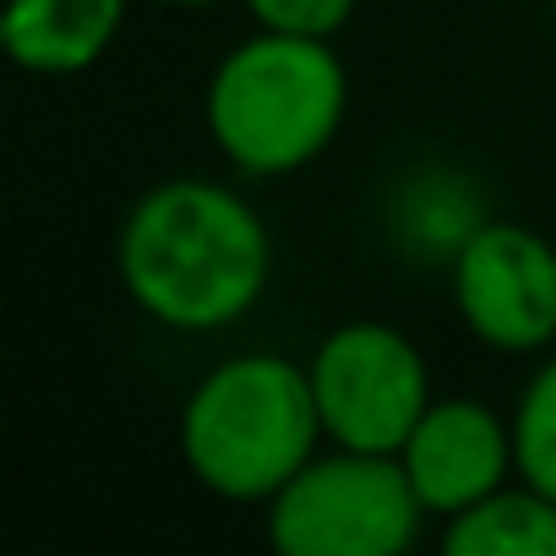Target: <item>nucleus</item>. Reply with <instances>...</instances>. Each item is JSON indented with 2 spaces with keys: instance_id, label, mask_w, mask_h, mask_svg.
I'll use <instances>...</instances> for the list:
<instances>
[{
  "instance_id": "nucleus-8",
  "label": "nucleus",
  "mask_w": 556,
  "mask_h": 556,
  "mask_svg": "<svg viewBox=\"0 0 556 556\" xmlns=\"http://www.w3.org/2000/svg\"><path fill=\"white\" fill-rule=\"evenodd\" d=\"M126 0H12L0 45L23 72L72 77L88 72L121 34Z\"/></svg>"
},
{
  "instance_id": "nucleus-1",
  "label": "nucleus",
  "mask_w": 556,
  "mask_h": 556,
  "mask_svg": "<svg viewBox=\"0 0 556 556\" xmlns=\"http://www.w3.org/2000/svg\"><path fill=\"white\" fill-rule=\"evenodd\" d=\"M121 285L164 328L213 333L240 323L262 290L273 245L245 197L213 180H164L121 224Z\"/></svg>"
},
{
  "instance_id": "nucleus-11",
  "label": "nucleus",
  "mask_w": 556,
  "mask_h": 556,
  "mask_svg": "<svg viewBox=\"0 0 556 556\" xmlns=\"http://www.w3.org/2000/svg\"><path fill=\"white\" fill-rule=\"evenodd\" d=\"M245 12L267 28V34H301V39H333L355 0H245Z\"/></svg>"
},
{
  "instance_id": "nucleus-4",
  "label": "nucleus",
  "mask_w": 556,
  "mask_h": 556,
  "mask_svg": "<svg viewBox=\"0 0 556 556\" xmlns=\"http://www.w3.org/2000/svg\"><path fill=\"white\" fill-rule=\"evenodd\" d=\"M420 518L426 502L399 453L339 447L267 502V540L285 556H399Z\"/></svg>"
},
{
  "instance_id": "nucleus-9",
  "label": "nucleus",
  "mask_w": 556,
  "mask_h": 556,
  "mask_svg": "<svg viewBox=\"0 0 556 556\" xmlns=\"http://www.w3.org/2000/svg\"><path fill=\"white\" fill-rule=\"evenodd\" d=\"M442 545L453 556H556V496L540 485H496L475 507L447 518Z\"/></svg>"
},
{
  "instance_id": "nucleus-12",
  "label": "nucleus",
  "mask_w": 556,
  "mask_h": 556,
  "mask_svg": "<svg viewBox=\"0 0 556 556\" xmlns=\"http://www.w3.org/2000/svg\"><path fill=\"white\" fill-rule=\"evenodd\" d=\"M159 7H207V0H159Z\"/></svg>"
},
{
  "instance_id": "nucleus-7",
  "label": "nucleus",
  "mask_w": 556,
  "mask_h": 556,
  "mask_svg": "<svg viewBox=\"0 0 556 556\" xmlns=\"http://www.w3.org/2000/svg\"><path fill=\"white\" fill-rule=\"evenodd\" d=\"M426 513H464L480 496H491L507 469H518L513 426H502L475 399H431L409 442L399 447Z\"/></svg>"
},
{
  "instance_id": "nucleus-6",
  "label": "nucleus",
  "mask_w": 556,
  "mask_h": 556,
  "mask_svg": "<svg viewBox=\"0 0 556 556\" xmlns=\"http://www.w3.org/2000/svg\"><path fill=\"white\" fill-rule=\"evenodd\" d=\"M453 301L480 344L545 350L556 339V245L523 224H475L453 251Z\"/></svg>"
},
{
  "instance_id": "nucleus-10",
  "label": "nucleus",
  "mask_w": 556,
  "mask_h": 556,
  "mask_svg": "<svg viewBox=\"0 0 556 556\" xmlns=\"http://www.w3.org/2000/svg\"><path fill=\"white\" fill-rule=\"evenodd\" d=\"M513 447H518V475L545 496H556V361H545L523 388L513 415Z\"/></svg>"
},
{
  "instance_id": "nucleus-5",
  "label": "nucleus",
  "mask_w": 556,
  "mask_h": 556,
  "mask_svg": "<svg viewBox=\"0 0 556 556\" xmlns=\"http://www.w3.org/2000/svg\"><path fill=\"white\" fill-rule=\"evenodd\" d=\"M312 393L333 447L399 453L431 409V371L399 328L344 323L312 355Z\"/></svg>"
},
{
  "instance_id": "nucleus-2",
  "label": "nucleus",
  "mask_w": 556,
  "mask_h": 556,
  "mask_svg": "<svg viewBox=\"0 0 556 556\" xmlns=\"http://www.w3.org/2000/svg\"><path fill=\"white\" fill-rule=\"evenodd\" d=\"M312 366L285 355H235L213 366L180 415L186 469L229 502H273L323 442Z\"/></svg>"
},
{
  "instance_id": "nucleus-3",
  "label": "nucleus",
  "mask_w": 556,
  "mask_h": 556,
  "mask_svg": "<svg viewBox=\"0 0 556 556\" xmlns=\"http://www.w3.org/2000/svg\"><path fill=\"white\" fill-rule=\"evenodd\" d=\"M350 77L328 39L256 34L235 45L207 83V131L245 175L306 169L344 126Z\"/></svg>"
}]
</instances>
